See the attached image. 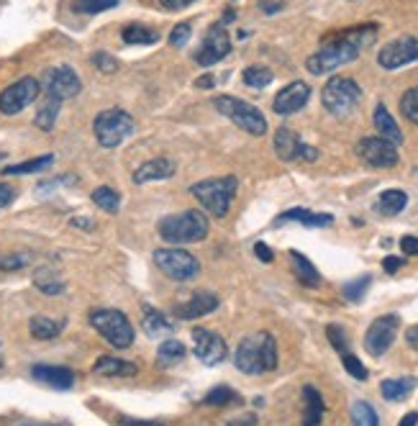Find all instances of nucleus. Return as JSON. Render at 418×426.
<instances>
[{
    "instance_id": "f257e3e1",
    "label": "nucleus",
    "mask_w": 418,
    "mask_h": 426,
    "mask_svg": "<svg viewBox=\"0 0 418 426\" xmlns=\"http://www.w3.org/2000/svg\"><path fill=\"white\" fill-rule=\"evenodd\" d=\"M375 39H378V26H375V23L337 31V34L326 36V39L321 41V49L305 60V67H308L310 74L334 72V69L341 67V65H349V62L357 60V57L362 55V49L375 44Z\"/></svg>"
},
{
    "instance_id": "f03ea898",
    "label": "nucleus",
    "mask_w": 418,
    "mask_h": 426,
    "mask_svg": "<svg viewBox=\"0 0 418 426\" xmlns=\"http://www.w3.org/2000/svg\"><path fill=\"white\" fill-rule=\"evenodd\" d=\"M234 365L237 370L247 375H262L272 372L277 367V342L270 332H259L244 337L234 354Z\"/></svg>"
},
{
    "instance_id": "7ed1b4c3",
    "label": "nucleus",
    "mask_w": 418,
    "mask_h": 426,
    "mask_svg": "<svg viewBox=\"0 0 418 426\" xmlns=\"http://www.w3.org/2000/svg\"><path fill=\"white\" fill-rule=\"evenodd\" d=\"M157 231H159V237L167 244H172V247L196 244L208 237V218L198 208H190V211H182V213L164 216L162 221H159V226H157Z\"/></svg>"
},
{
    "instance_id": "20e7f679",
    "label": "nucleus",
    "mask_w": 418,
    "mask_h": 426,
    "mask_svg": "<svg viewBox=\"0 0 418 426\" xmlns=\"http://www.w3.org/2000/svg\"><path fill=\"white\" fill-rule=\"evenodd\" d=\"M239 180L234 175L229 177H210V180H200V183L190 185V196L198 198V203L203 208L213 213L216 218H223L229 213L231 201L237 196Z\"/></svg>"
},
{
    "instance_id": "39448f33",
    "label": "nucleus",
    "mask_w": 418,
    "mask_h": 426,
    "mask_svg": "<svg viewBox=\"0 0 418 426\" xmlns=\"http://www.w3.org/2000/svg\"><path fill=\"white\" fill-rule=\"evenodd\" d=\"M213 108L221 116H226L231 123H237L239 129L247 131L252 136H264L267 134V118L262 116V111L252 106V103L234 98V95H218L213 98Z\"/></svg>"
},
{
    "instance_id": "423d86ee",
    "label": "nucleus",
    "mask_w": 418,
    "mask_h": 426,
    "mask_svg": "<svg viewBox=\"0 0 418 426\" xmlns=\"http://www.w3.org/2000/svg\"><path fill=\"white\" fill-rule=\"evenodd\" d=\"M93 131H95V139H98L101 147L115 149L118 144H123L128 136L136 131V121L126 113V111L108 108V111H101V113L95 116Z\"/></svg>"
},
{
    "instance_id": "0eeeda50",
    "label": "nucleus",
    "mask_w": 418,
    "mask_h": 426,
    "mask_svg": "<svg viewBox=\"0 0 418 426\" xmlns=\"http://www.w3.org/2000/svg\"><path fill=\"white\" fill-rule=\"evenodd\" d=\"M90 324L115 349H128L134 344V326L126 318V313L115 308H98L90 313Z\"/></svg>"
},
{
    "instance_id": "6e6552de",
    "label": "nucleus",
    "mask_w": 418,
    "mask_h": 426,
    "mask_svg": "<svg viewBox=\"0 0 418 426\" xmlns=\"http://www.w3.org/2000/svg\"><path fill=\"white\" fill-rule=\"evenodd\" d=\"M362 101V88L351 77H331L321 90V103L331 116H349Z\"/></svg>"
},
{
    "instance_id": "1a4fd4ad",
    "label": "nucleus",
    "mask_w": 418,
    "mask_h": 426,
    "mask_svg": "<svg viewBox=\"0 0 418 426\" xmlns=\"http://www.w3.org/2000/svg\"><path fill=\"white\" fill-rule=\"evenodd\" d=\"M154 262L157 267L167 275L169 280H177V283H188L200 272V262H198L190 252L180 250V247H167V250H157L154 252Z\"/></svg>"
},
{
    "instance_id": "9d476101",
    "label": "nucleus",
    "mask_w": 418,
    "mask_h": 426,
    "mask_svg": "<svg viewBox=\"0 0 418 426\" xmlns=\"http://www.w3.org/2000/svg\"><path fill=\"white\" fill-rule=\"evenodd\" d=\"M398 329H400L398 313H385V316H378L370 324L367 334H364V349H367L372 357H383V354L392 347L395 337H398Z\"/></svg>"
},
{
    "instance_id": "9b49d317",
    "label": "nucleus",
    "mask_w": 418,
    "mask_h": 426,
    "mask_svg": "<svg viewBox=\"0 0 418 426\" xmlns=\"http://www.w3.org/2000/svg\"><path fill=\"white\" fill-rule=\"evenodd\" d=\"M41 93V82L34 77H21L13 85H8L3 93H0V113L3 116H16L21 111L31 106V103L39 98Z\"/></svg>"
},
{
    "instance_id": "f8f14e48",
    "label": "nucleus",
    "mask_w": 418,
    "mask_h": 426,
    "mask_svg": "<svg viewBox=\"0 0 418 426\" xmlns=\"http://www.w3.org/2000/svg\"><path fill=\"white\" fill-rule=\"evenodd\" d=\"M354 152H357L359 159H362L364 164H370V167H395L400 159L395 144H390L388 139H383V136H364V139L357 142Z\"/></svg>"
},
{
    "instance_id": "ddd939ff",
    "label": "nucleus",
    "mask_w": 418,
    "mask_h": 426,
    "mask_svg": "<svg viewBox=\"0 0 418 426\" xmlns=\"http://www.w3.org/2000/svg\"><path fill=\"white\" fill-rule=\"evenodd\" d=\"M229 52H231V39L226 34V28H223V23H213L205 31V36H203V44L198 49L196 62L200 67H213L221 60H226Z\"/></svg>"
},
{
    "instance_id": "4468645a",
    "label": "nucleus",
    "mask_w": 418,
    "mask_h": 426,
    "mask_svg": "<svg viewBox=\"0 0 418 426\" xmlns=\"http://www.w3.org/2000/svg\"><path fill=\"white\" fill-rule=\"evenodd\" d=\"M41 85H44L49 98H57V101L74 98V95L82 90V82H80V77H77V72H74L72 67H67V65L47 69L44 77H41Z\"/></svg>"
},
{
    "instance_id": "2eb2a0df",
    "label": "nucleus",
    "mask_w": 418,
    "mask_h": 426,
    "mask_svg": "<svg viewBox=\"0 0 418 426\" xmlns=\"http://www.w3.org/2000/svg\"><path fill=\"white\" fill-rule=\"evenodd\" d=\"M193 347H196V357L208 367L221 365L223 359L229 357V347H226L223 337H218L210 329H203V326L193 329Z\"/></svg>"
},
{
    "instance_id": "dca6fc26",
    "label": "nucleus",
    "mask_w": 418,
    "mask_h": 426,
    "mask_svg": "<svg viewBox=\"0 0 418 426\" xmlns=\"http://www.w3.org/2000/svg\"><path fill=\"white\" fill-rule=\"evenodd\" d=\"M418 62V39L416 36H400V39L385 44L378 52V65L383 69H398Z\"/></svg>"
},
{
    "instance_id": "f3484780",
    "label": "nucleus",
    "mask_w": 418,
    "mask_h": 426,
    "mask_svg": "<svg viewBox=\"0 0 418 426\" xmlns=\"http://www.w3.org/2000/svg\"><path fill=\"white\" fill-rule=\"evenodd\" d=\"M308 101H310V88L305 82L295 80V82H290V85H285V88L275 95L272 111H275L277 116H290V113H295V111L303 108Z\"/></svg>"
},
{
    "instance_id": "a211bd4d",
    "label": "nucleus",
    "mask_w": 418,
    "mask_h": 426,
    "mask_svg": "<svg viewBox=\"0 0 418 426\" xmlns=\"http://www.w3.org/2000/svg\"><path fill=\"white\" fill-rule=\"evenodd\" d=\"M218 308V296L210 291H196L188 301L175 306V316L182 321H193V318L208 316Z\"/></svg>"
},
{
    "instance_id": "6ab92c4d",
    "label": "nucleus",
    "mask_w": 418,
    "mask_h": 426,
    "mask_svg": "<svg viewBox=\"0 0 418 426\" xmlns=\"http://www.w3.org/2000/svg\"><path fill=\"white\" fill-rule=\"evenodd\" d=\"M31 378H36L49 388H57V391H69L74 386V372L69 367L60 365H34L31 367Z\"/></svg>"
},
{
    "instance_id": "aec40b11",
    "label": "nucleus",
    "mask_w": 418,
    "mask_h": 426,
    "mask_svg": "<svg viewBox=\"0 0 418 426\" xmlns=\"http://www.w3.org/2000/svg\"><path fill=\"white\" fill-rule=\"evenodd\" d=\"M177 172V164L167 157H157V159H149L144 162L142 167L134 172V183L136 185H144V183H152V180H169V177Z\"/></svg>"
},
{
    "instance_id": "412c9836",
    "label": "nucleus",
    "mask_w": 418,
    "mask_h": 426,
    "mask_svg": "<svg viewBox=\"0 0 418 426\" xmlns=\"http://www.w3.org/2000/svg\"><path fill=\"white\" fill-rule=\"evenodd\" d=\"M95 375H103V378H134L139 372L136 362H126L121 357H111V354H103L98 362L93 365Z\"/></svg>"
},
{
    "instance_id": "4be33fe9",
    "label": "nucleus",
    "mask_w": 418,
    "mask_h": 426,
    "mask_svg": "<svg viewBox=\"0 0 418 426\" xmlns=\"http://www.w3.org/2000/svg\"><path fill=\"white\" fill-rule=\"evenodd\" d=\"M142 326H144V332H147L152 339H157V337H169V334L175 332V321H172L169 316H164L162 311H157V308H152V306H144Z\"/></svg>"
},
{
    "instance_id": "5701e85b",
    "label": "nucleus",
    "mask_w": 418,
    "mask_h": 426,
    "mask_svg": "<svg viewBox=\"0 0 418 426\" xmlns=\"http://www.w3.org/2000/svg\"><path fill=\"white\" fill-rule=\"evenodd\" d=\"M300 144L303 142H300L295 131L288 129V126H283V129L275 131V152L283 162H293V159L300 157Z\"/></svg>"
},
{
    "instance_id": "b1692460",
    "label": "nucleus",
    "mask_w": 418,
    "mask_h": 426,
    "mask_svg": "<svg viewBox=\"0 0 418 426\" xmlns=\"http://www.w3.org/2000/svg\"><path fill=\"white\" fill-rule=\"evenodd\" d=\"M303 398H305V411H303V426H321L326 413L324 396L316 391L313 386L303 388Z\"/></svg>"
},
{
    "instance_id": "393cba45",
    "label": "nucleus",
    "mask_w": 418,
    "mask_h": 426,
    "mask_svg": "<svg viewBox=\"0 0 418 426\" xmlns=\"http://www.w3.org/2000/svg\"><path fill=\"white\" fill-rule=\"evenodd\" d=\"M121 36L131 47H152V44H159V39H162V34L157 28L144 26V23H128V26H123Z\"/></svg>"
},
{
    "instance_id": "a878e982",
    "label": "nucleus",
    "mask_w": 418,
    "mask_h": 426,
    "mask_svg": "<svg viewBox=\"0 0 418 426\" xmlns=\"http://www.w3.org/2000/svg\"><path fill=\"white\" fill-rule=\"evenodd\" d=\"M288 221L305 223V226H329V223H334V216H331V213H313V211L308 208H290L275 218V226L288 223Z\"/></svg>"
},
{
    "instance_id": "bb28decb",
    "label": "nucleus",
    "mask_w": 418,
    "mask_h": 426,
    "mask_svg": "<svg viewBox=\"0 0 418 426\" xmlns=\"http://www.w3.org/2000/svg\"><path fill=\"white\" fill-rule=\"evenodd\" d=\"M290 262H293V272H295L298 283L308 285V288H318V285H321V275H318L316 264L310 262L305 254H300L298 250H290Z\"/></svg>"
},
{
    "instance_id": "cd10ccee",
    "label": "nucleus",
    "mask_w": 418,
    "mask_h": 426,
    "mask_svg": "<svg viewBox=\"0 0 418 426\" xmlns=\"http://www.w3.org/2000/svg\"><path fill=\"white\" fill-rule=\"evenodd\" d=\"M416 386H418L416 378H388V380H383V383H380V393H383L385 400L398 403V400L408 398Z\"/></svg>"
},
{
    "instance_id": "c85d7f7f",
    "label": "nucleus",
    "mask_w": 418,
    "mask_h": 426,
    "mask_svg": "<svg viewBox=\"0 0 418 426\" xmlns=\"http://www.w3.org/2000/svg\"><path fill=\"white\" fill-rule=\"evenodd\" d=\"M375 129H378L380 136H383V139H388L390 144L403 142V131H400V126L395 123V118H392L390 111L385 108L383 103H380L378 108H375Z\"/></svg>"
},
{
    "instance_id": "c756f323",
    "label": "nucleus",
    "mask_w": 418,
    "mask_h": 426,
    "mask_svg": "<svg viewBox=\"0 0 418 426\" xmlns=\"http://www.w3.org/2000/svg\"><path fill=\"white\" fill-rule=\"evenodd\" d=\"M34 285H36V291H41L44 296H62L64 288H67L60 272H55L52 267H39V270L34 272Z\"/></svg>"
},
{
    "instance_id": "7c9ffc66",
    "label": "nucleus",
    "mask_w": 418,
    "mask_h": 426,
    "mask_svg": "<svg viewBox=\"0 0 418 426\" xmlns=\"http://www.w3.org/2000/svg\"><path fill=\"white\" fill-rule=\"evenodd\" d=\"M64 329V321H55L49 316H34L28 321V332L31 337L39 339V342H49V339H57Z\"/></svg>"
},
{
    "instance_id": "2f4dec72",
    "label": "nucleus",
    "mask_w": 418,
    "mask_h": 426,
    "mask_svg": "<svg viewBox=\"0 0 418 426\" xmlns=\"http://www.w3.org/2000/svg\"><path fill=\"white\" fill-rule=\"evenodd\" d=\"M185 354H188V349H185V344H182L180 339H167V342H162L159 349H157V365L175 367L185 359Z\"/></svg>"
},
{
    "instance_id": "473e14b6",
    "label": "nucleus",
    "mask_w": 418,
    "mask_h": 426,
    "mask_svg": "<svg viewBox=\"0 0 418 426\" xmlns=\"http://www.w3.org/2000/svg\"><path fill=\"white\" fill-rule=\"evenodd\" d=\"M55 164V155H44V157H36V159H26V162H18V164H8L3 169V175H31V172H44Z\"/></svg>"
},
{
    "instance_id": "72a5a7b5",
    "label": "nucleus",
    "mask_w": 418,
    "mask_h": 426,
    "mask_svg": "<svg viewBox=\"0 0 418 426\" xmlns=\"http://www.w3.org/2000/svg\"><path fill=\"white\" fill-rule=\"evenodd\" d=\"M405 206H408V196H405L403 190H385V193H380L378 211L385 213V216H395Z\"/></svg>"
},
{
    "instance_id": "f704fd0d",
    "label": "nucleus",
    "mask_w": 418,
    "mask_h": 426,
    "mask_svg": "<svg viewBox=\"0 0 418 426\" xmlns=\"http://www.w3.org/2000/svg\"><path fill=\"white\" fill-rule=\"evenodd\" d=\"M60 106H62V101H57V98H49V95H47V101L41 103V108L36 111V118H34V123L39 126L41 131L55 129L57 116H60Z\"/></svg>"
},
{
    "instance_id": "c9c22d12",
    "label": "nucleus",
    "mask_w": 418,
    "mask_h": 426,
    "mask_svg": "<svg viewBox=\"0 0 418 426\" xmlns=\"http://www.w3.org/2000/svg\"><path fill=\"white\" fill-rule=\"evenodd\" d=\"M90 198H93V203L98 206V208L106 211V213H118V208H121V193L113 190V188H108V185L95 188Z\"/></svg>"
},
{
    "instance_id": "e433bc0d",
    "label": "nucleus",
    "mask_w": 418,
    "mask_h": 426,
    "mask_svg": "<svg viewBox=\"0 0 418 426\" xmlns=\"http://www.w3.org/2000/svg\"><path fill=\"white\" fill-rule=\"evenodd\" d=\"M351 424L354 426H380L378 411L372 408V403L367 400H354L351 403Z\"/></svg>"
},
{
    "instance_id": "4c0bfd02",
    "label": "nucleus",
    "mask_w": 418,
    "mask_h": 426,
    "mask_svg": "<svg viewBox=\"0 0 418 426\" xmlns=\"http://www.w3.org/2000/svg\"><path fill=\"white\" fill-rule=\"evenodd\" d=\"M272 80H275V74H272V69L262 67V65H252V67L244 69V82H247L249 88L262 90V88H267V85H270Z\"/></svg>"
},
{
    "instance_id": "58836bf2",
    "label": "nucleus",
    "mask_w": 418,
    "mask_h": 426,
    "mask_svg": "<svg viewBox=\"0 0 418 426\" xmlns=\"http://www.w3.org/2000/svg\"><path fill=\"white\" fill-rule=\"evenodd\" d=\"M239 398H242V396H239L234 388L218 386V388H213V391L205 393L203 403H205V406H229V403H237Z\"/></svg>"
},
{
    "instance_id": "ea45409f",
    "label": "nucleus",
    "mask_w": 418,
    "mask_h": 426,
    "mask_svg": "<svg viewBox=\"0 0 418 426\" xmlns=\"http://www.w3.org/2000/svg\"><path fill=\"white\" fill-rule=\"evenodd\" d=\"M118 3H121V0H72V8L77 13L95 16V13H106V11L115 8Z\"/></svg>"
},
{
    "instance_id": "a19ab883",
    "label": "nucleus",
    "mask_w": 418,
    "mask_h": 426,
    "mask_svg": "<svg viewBox=\"0 0 418 426\" xmlns=\"http://www.w3.org/2000/svg\"><path fill=\"white\" fill-rule=\"evenodd\" d=\"M26 264H31V254H26V252H8V254H0V270L3 272L23 270Z\"/></svg>"
},
{
    "instance_id": "79ce46f5",
    "label": "nucleus",
    "mask_w": 418,
    "mask_h": 426,
    "mask_svg": "<svg viewBox=\"0 0 418 426\" xmlns=\"http://www.w3.org/2000/svg\"><path fill=\"white\" fill-rule=\"evenodd\" d=\"M400 111H403V116L408 121L418 126V85L403 93V98H400Z\"/></svg>"
},
{
    "instance_id": "37998d69",
    "label": "nucleus",
    "mask_w": 418,
    "mask_h": 426,
    "mask_svg": "<svg viewBox=\"0 0 418 426\" xmlns=\"http://www.w3.org/2000/svg\"><path fill=\"white\" fill-rule=\"evenodd\" d=\"M372 278L370 275H362V278L351 280V283L344 285V298L346 301H351V303H357V301H362L364 293H367V288H370Z\"/></svg>"
},
{
    "instance_id": "c03bdc74",
    "label": "nucleus",
    "mask_w": 418,
    "mask_h": 426,
    "mask_svg": "<svg viewBox=\"0 0 418 426\" xmlns=\"http://www.w3.org/2000/svg\"><path fill=\"white\" fill-rule=\"evenodd\" d=\"M341 365H344V370L349 372L354 380H367V367L362 365V359H359L357 354L344 352L341 354Z\"/></svg>"
},
{
    "instance_id": "a18cd8bd",
    "label": "nucleus",
    "mask_w": 418,
    "mask_h": 426,
    "mask_svg": "<svg viewBox=\"0 0 418 426\" xmlns=\"http://www.w3.org/2000/svg\"><path fill=\"white\" fill-rule=\"evenodd\" d=\"M190 36H193V26H190V23H177V26L169 31L167 41L172 49H182L190 41Z\"/></svg>"
},
{
    "instance_id": "49530a36",
    "label": "nucleus",
    "mask_w": 418,
    "mask_h": 426,
    "mask_svg": "<svg viewBox=\"0 0 418 426\" xmlns=\"http://www.w3.org/2000/svg\"><path fill=\"white\" fill-rule=\"evenodd\" d=\"M326 337H329L331 347H334L339 354L346 352V344H349V342H346V334H344V329H341V326L329 324V326H326Z\"/></svg>"
},
{
    "instance_id": "de8ad7c7",
    "label": "nucleus",
    "mask_w": 418,
    "mask_h": 426,
    "mask_svg": "<svg viewBox=\"0 0 418 426\" xmlns=\"http://www.w3.org/2000/svg\"><path fill=\"white\" fill-rule=\"evenodd\" d=\"M93 65L101 69V72H106V74H111V72H115V69H118V62H115V57H111L108 52H95Z\"/></svg>"
},
{
    "instance_id": "09e8293b",
    "label": "nucleus",
    "mask_w": 418,
    "mask_h": 426,
    "mask_svg": "<svg viewBox=\"0 0 418 426\" xmlns=\"http://www.w3.org/2000/svg\"><path fill=\"white\" fill-rule=\"evenodd\" d=\"M16 201V188L8 183H0V211L6 208V206H11Z\"/></svg>"
},
{
    "instance_id": "8fccbe9b",
    "label": "nucleus",
    "mask_w": 418,
    "mask_h": 426,
    "mask_svg": "<svg viewBox=\"0 0 418 426\" xmlns=\"http://www.w3.org/2000/svg\"><path fill=\"white\" fill-rule=\"evenodd\" d=\"M196 0H157V6L162 8V11H182V8L193 6Z\"/></svg>"
},
{
    "instance_id": "3c124183",
    "label": "nucleus",
    "mask_w": 418,
    "mask_h": 426,
    "mask_svg": "<svg viewBox=\"0 0 418 426\" xmlns=\"http://www.w3.org/2000/svg\"><path fill=\"white\" fill-rule=\"evenodd\" d=\"M226 426H256L254 413H244V416H234V419L226 421Z\"/></svg>"
},
{
    "instance_id": "603ef678",
    "label": "nucleus",
    "mask_w": 418,
    "mask_h": 426,
    "mask_svg": "<svg viewBox=\"0 0 418 426\" xmlns=\"http://www.w3.org/2000/svg\"><path fill=\"white\" fill-rule=\"evenodd\" d=\"M400 250H403V254H413V257H418V239L416 237H403L400 239Z\"/></svg>"
},
{
    "instance_id": "864d4df0",
    "label": "nucleus",
    "mask_w": 418,
    "mask_h": 426,
    "mask_svg": "<svg viewBox=\"0 0 418 426\" xmlns=\"http://www.w3.org/2000/svg\"><path fill=\"white\" fill-rule=\"evenodd\" d=\"M259 8H262L267 16H272V13H280L285 8V3H280V0H259Z\"/></svg>"
},
{
    "instance_id": "5fc2aeb1",
    "label": "nucleus",
    "mask_w": 418,
    "mask_h": 426,
    "mask_svg": "<svg viewBox=\"0 0 418 426\" xmlns=\"http://www.w3.org/2000/svg\"><path fill=\"white\" fill-rule=\"evenodd\" d=\"M254 254L262 259V262H272V257H275V254H272V250L264 242H256L254 244Z\"/></svg>"
},
{
    "instance_id": "6e6d98bb",
    "label": "nucleus",
    "mask_w": 418,
    "mask_h": 426,
    "mask_svg": "<svg viewBox=\"0 0 418 426\" xmlns=\"http://www.w3.org/2000/svg\"><path fill=\"white\" fill-rule=\"evenodd\" d=\"M118 426H167L162 421H142V419H118Z\"/></svg>"
},
{
    "instance_id": "4d7b16f0",
    "label": "nucleus",
    "mask_w": 418,
    "mask_h": 426,
    "mask_svg": "<svg viewBox=\"0 0 418 426\" xmlns=\"http://www.w3.org/2000/svg\"><path fill=\"white\" fill-rule=\"evenodd\" d=\"M298 159H305V162H316L318 159V149L308 147V144H300V157Z\"/></svg>"
},
{
    "instance_id": "13d9d810",
    "label": "nucleus",
    "mask_w": 418,
    "mask_h": 426,
    "mask_svg": "<svg viewBox=\"0 0 418 426\" xmlns=\"http://www.w3.org/2000/svg\"><path fill=\"white\" fill-rule=\"evenodd\" d=\"M400 267H403V259H400V257H385L383 259V270L390 272V275H392V272H398Z\"/></svg>"
},
{
    "instance_id": "bf43d9fd",
    "label": "nucleus",
    "mask_w": 418,
    "mask_h": 426,
    "mask_svg": "<svg viewBox=\"0 0 418 426\" xmlns=\"http://www.w3.org/2000/svg\"><path fill=\"white\" fill-rule=\"evenodd\" d=\"M69 223H72L74 229H85V231H93V229H95V221H93V218H80V216H77V218H72Z\"/></svg>"
},
{
    "instance_id": "052dcab7",
    "label": "nucleus",
    "mask_w": 418,
    "mask_h": 426,
    "mask_svg": "<svg viewBox=\"0 0 418 426\" xmlns=\"http://www.w3.org/2000/svg\"><path fill=\"white\" fill-rule=\"evenodd\" d=\"M213 85H216L213 74H203V77H198L196 80V88H213Z\"/></svg>"
},
{
    "instance_id": "680f3d73",
    "label": "nucleus",
    "mask_w": 418,
    "mask_h": 426,
    "mask_svg": "<svg viewBox=\"0 0 418 426\" xmlns=\"http://www.w3.org/2000/svg\"><path fill=\"white\" fill-rule=\"evenodd\" d=\"M405 339H408V344L416 347V349H418V324H416V326H411V329L405 332Z\"/></svg>"
},
{
    "instance_id": "e2e57ef3",
    "label": "nucleus",
    "mask_w": 418,
    "mask_h": 426,
    "mask_svg": "<svg viewBox=\"0 0 418 426\" xmlns=\"http://www.w3.org/2000/svg\"><path fill=\"white\" fill-rule=\"evenodd\" d=\"M398 426H418V413L411 411V413H405L403 419H400Z\"/></svg>"
},
{
    "instance_id": "0e129e2a",
    "label": "nucleus",
    "mask_w": 418,
    "mask_h": 426,
    "mask_svg": "<svg viewBox=\"0 0 418 426\" xmlns=\"http://www.w3.org/2000/svg\"><path fill=\"white\" fill-rule=\"evenodd\" d=\"M26 426H55V424H26Z\"/></svg>"
}]
</instances>
